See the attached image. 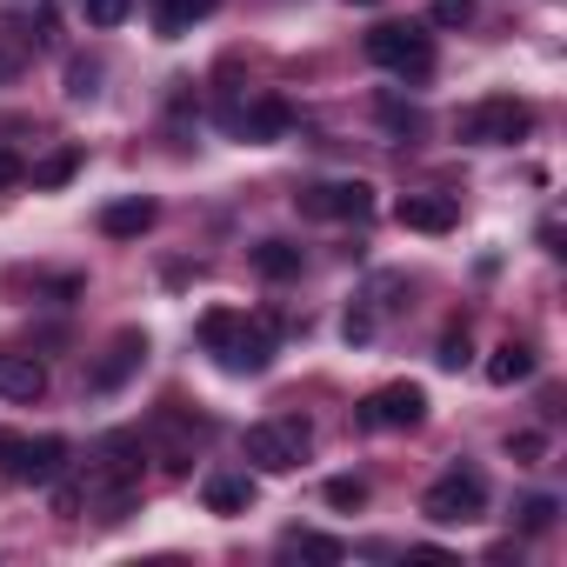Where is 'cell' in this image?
Here are the masks:
<instances>
[{
	"label": "cell",
	"instance_id": "obj_1",
	"mask_svg": "<svg viewBox=\"0 0 567 567\" xmlns=\"http://www.w3.org/2000/svg\"><path fill=\"white\" fill-rule=\"evenodd\" d=\"M194 334H200V348H207L227 374H267V368H274V321H260V315L207 308Z\"/></svg>",
	"mask_w": 567,
	"mask_h": 567
},
{
	"label": "cell",
	"instance_id": "obj_2",
	"mask_svg": "<svg viewBox=\"0 0 567 567\" xmlns=\"http://www.w3.org/2000/svg\"><path fill=\"white\" fill-rule=\"evenodd\" d=\"M368 61L401 74V81H427L434 74V34L414 28V21H388V28L368 34Z\"/></svg>",
	"mask_w": 567,
	"mask_h": 567
},
{
	"label": "cell",
	"instance_id": "obj_3",
	"mask_svg": "<svg viewBox=\"0 0 567 567\" xmlns=\"http://www.w3.org/2000/svg\"><path fill=\"white\" fill-rule=\"evenodd\" d=\"M308 447H315V427H308L301 414H280V421L247 427V461H254L260 474H288V467H301Z\"/></svg>",
	"mask_w": 567,
	"mask_h": 567
},
{
	"label": "cell",
	"instance_id": "obj_4",
	"mask_svg": "<svg viewBox=\"0 0 567 567\" xmlns=\"http://www.w3.org/2000/svg\"><path fill=\"white\" fill-rule=\"evenodd\" d=\"M0 474L14 481H34V487H54L68 474V441L61 434H0Z\"/></svg>",
	"mask_w": 567,
	"mask_h": 567
},
{
	"label": "cell",
	"instance_id": "obj_5",
	"mask_svg": "<svg viewBox=\"0 0 567 567\" xmlns=\"http://www.w3.org/2000/svg\"><path fill=\"white\" fill-rule=\"evenodd\" d=\"M527 134H534V114L514 94H494V101H481V107L461 114V141H474V147H514Z\"/></svg>",
	"mask_w": 567,
	"mask_h": 567
},
{
	"label": "cell",
	"instance_id": "obj_6",
	"mask_svg": "<svg viewBox=\"0 0 567 567\" xmlns=\"http://www.w3.org/2000/svg\"><path fill=\"white\" fill-rule=\"evenodd\" d=\"M481 507H487V481H481L474 467H447V474L421 494V514L441 520V527H467V520H481Z\"/></svg>",
	"mask_w": 567,
	"mask_h": 567
},
{
	"label": "cell",
	"instance_id": "obj_7",
	"mask_svg": "<svg viewBox=\"0 0 567 567\" xmlns=\"http://www.w3.org/2000/svg\"><path fill=\"white\" fill-rule=\"evenodd\" d=\"M295 207L315 214V220H368L374 214V187L368 181H315V187L295 194Z\"/></svg>",
	"mask_w": 567,
	"mask_h": 567
},
{
	"label": "cell",
	"instance_id": "obj_8",
	"mask_svg": "<svg viewBox=\"0 0 567 567\" xmlns=\"http://www.w3.org/2000/svg\"><path fill=\"white\" fill-rule=\"evenodd\" d=\"M141 361H147V334H141V328H121V334L107 341V354L87 368V388H94V394H114V388H127V381L141 374Z\"/></svg>",
	"mask_w": 567,
	"mask_h": 567
},
{
	"label": "cell",
	"instance_id": "obj_9",
	"mask_svg": "<svg viewBox=\"0 0 567 567\" xmlns=\"http://www.w3.org/2000/svg\"><path fill=\"white\" fill-rule=\"evenodd\" d=\"M361 421L368 427H421L427 421V394L414 381H388V388H374L361 401Z\"/></svg>",
	"mask_w": 567,
	"mask_h": 567
},
{
	"label": "cell",
	"instance_id": "obj_10",
	"mask_svg": "<svg viewBox=\"0 0 567 567\" xmlns=\"http://www.w3.org/2000/svg\"><path fill=\"white\" fill-rule=\"evenodd\" d=\"M394 220H401L408 234H447V227L461 220V207H454L447 194H401Z\"/></svg>",
	"mask_w": 567,
	"mask_h": 567
},
{
	"label": "cell",
	"instance_id": "obj_11",
	"mask_svg": "<svg viewBox=\"0 0 567 567\" xmlns=\"http://www.w3.org/2000/svg\"><path fill=\"white\" fill-rule=\"evenodd\" d=\"M0 394L8 401H41L48 394V368L21 348H0Z\"/></svg>",
	"mask_w": 567,
	"mask_h": 567
},
{
	"label": "cell",
	"instance_id": "obj_12",
	"mask_svg": "<svg viewBox=\"0 0 567 567\" xmlns=\"http://www.w3.org/2000/svg\"><path fill=\"white\" fill-rule=\"evenodd\" d=\"M227 127H234L240 141H280V134L295 127V114L280 107V101H254V107H234V114H227Z\"/></svg>",
	"mask_w": 567,
	"mask_h": 567
},
{
	"label": "cell",
	"instance_id": "obj_13",
	"mask_svg": "<svg viewBox=\"0 0 567 567\" xmlns=\"http://www.w3.org/2000/svg\"><path fill=\"white\" fill-rule=\"evenodd\" d=\"M200 501H207V514H247V507H254V481L234 474V467H220V474H207Z\"/></svg>",
	"mask_w": 567,
	"mask_h": 567
},
{
	"label": "cell",
	"instance_id": "obj_14",
	"mask_svg": "<svg viewBox=\"0 0 567 567\" xmlns=\"http://www.w3.org/2000/svg\"><path fill=\"white\" fill-rule=\"evenodd\" d=\"M147 8H154V28H161V41H181L194 21H207V14L220 8V0H147Z\"/></svg>",
	"mask_w": 567,
	"mask_h": 567
},
{
	"label": "cell",
	"instance_id": "obj_15",
	"mask_svg": "<svg viewBox=\"0 0 567 567\" xmlns=\"http://www.w3.org/2000/svg\"><path fill=\"white\" fill-rule=\"evenodd\" d=\"M534 368H540V361H534V348H527V341H501V348L487 354V381H494V388L534 381Z\"/></svg>",
	"mask_w": 567,
	"mask_h": 567
},
{
	"label": "cell",
	"instance_id": "obj_16",
	"mask_svg": "<svg viewBox=\"0 0 567 567\" xmlns=\"http://www.w3.org/2000/svg\"><path fill=\"white\" fill-rule=\"evenodd\" d=\"M154 227V200H114L107 214H101V234L107 240H134V234H147Z\"/></svg>",
	"mask_w": 567,
	"mask_h": 567
},
{
	"label": "cell",
	"instance_id": "obj_17",
	"mask_svg": "<svg viewBox=\"0 0 567 567\" xmlns=\"http://www.w3.org/2000/svg\"><path fill=\"white\" fill-rule=\"evenodd\" d=\"M254 267H260L267 280H295V274H301V247H295V240H260V247H254Z\"/></svg>",
	"mask_w": 567,
	"mask_h": 567
},
{
	"label": "cell",
	"instance_id": "obj_18",
	"mask_svg": "<svg viewBox=\"0 0 567 567\" xmlns=\"http://www.w3.org/2000/svg\"><path fill=\"white\" fill-rule=\"evenodd\" d=\"M280 547H288V554H301V560H328V567H334V560H348V547H341L334 534H308V527H295L288 540H280Z\"/></svg>",
	"mask_w": 567,
	"mask_h": 567
},
{
	"label": "cell",
	"instance_id": "obj_19",
	"mask_svg": "<svg viewBox=\"0 0 567 567\" xmlns=\"http://www.w3.org/2000/svg\"><path fill=\"white\" fill-rule=\"evenodd\" d=\"M74 174H81V147H61V154H48L34 167V187H68Z\"/></svg>",
	"mask_w": 567,
	"mask_h": 567
},
{
	"label": "cell",
	"instance_id": "obj_20",
	"mask_svg": "<svg viewBox=\"0 0 567 567\" xmlns=\"http://www.w3.org/2000/svg\"><path fill=\"white\" fill-rule=\"evenodd\" d=\"M328 507H341V514L368 507V481H354V474H334V481H328Z\"/></svg>",
	"mask_w": 567,
	"mask_h": 567
},
{
	"label": "cell",
	"instance_id": "obj_21",
	"mask_svg": "<svg viewBox=\"0 0 567 567\" xmlns=\"http://www.w3.org/2000/svg\"><path fill=\"white\" fill-rule=\"evenodd\" d=\"M81 14H87V28H121L134 14V0H81Z\"/></svg>",
	"mask_w": 567,
	"mask_h": 567
},
{
	"label": "cell",
	"instance_id": "obj_22",
	"mask_svg": "<svg viewBox=\"0 0 567 567\" xmlns=\"http://www.w3.org/2000/svg\"><path fill=\"white\" fill-rule=\"evenodd\" d=\"M554 514H560V507H554L547 494H534V501H520V534H547V527H554Z\"/></svg>",
	"mask_w": 567,
	"mask_h": 567
},
{
	"label": "cell",
	"instance_id": "obj_23",
	"mask_svg": "<svg viewBox=\"0 0 567 567\" xmlns=\"http://www.w3.org/2000/svg\"><path fill=\"white\" fill-rule=\"evenodd\" d=\"M94 81H101V61H74L68 68V94L74 101H94Z\"/></svg>",
	"mask_w": 567,
	"mask_h": 567
},
{
	"label": "cell",
	"instance_id": "obj_24",
	"mask_svg": "<svg viewBox=\"0 0 567 567\" xmlns=\"http://www.w3.org/2000/svg\"><path fill=\"white\" fill-rule=\"evenodd\" d=\"M434 361H441V368H467V361H474V354H467V328H447Z\"/></svg>",
	"mask_w": 567,
	"mask_h": 567
},
{
	"label": "cell",
	"instance_id": "obj_25",
	"mask_svg": "<svg viewBox=\"0 0 567 567\" xmlns=\"http://www.w3.org/2000/svg\"><path fill=\"white\" fill-rule=\"evenodd\" d=\"M474 21V0H434V28H467Z\"/></svg>",
	"mask_w": 567,
	"mask_h": 567
},
{
	"label": "cell",
	"instance_id": "obj_26",
	"mask_svg": "<svg viewBox=\"0 0 567 567\" xmlns=\"http://www.w3.org/2000/svg\"><path fill=\"white\" fill-rule=\"evenodd\" d=\"M507 454H514L520 467H534V461L547 454V441H540V434H514V441H507Z\"/></svg>",
	"mask_w": 567,
	"mask_h": 567
},
{
	"label": "cell",
	"instance_id": "obj_27",
	"mask_svg": "<svg viewBox=\"0 0 567 567\" xmlns=\"http://www.w3.org/2000/svg\"><path fill=\"white\" fill-rule=\"evenodd\" d=\"M341 334H348V341H354V348H361V341H374V308H354V315H348V328H341Z\"/></svg>",
	"mask_w": 567,
	"mask_h": 567
},
{
	"label": "cell",
	"instance_id": "obj_28",
	"mask_svg": "<svg viewBox=\"0 0 567 567\" xmlns=\"http://www.w3.org/2000/svg\"><path fill=\"white\" fill-rule=\"evenodd\" d=\"M381 121H388V127H421V114L401 107V101H381Z\"/></svg>",
	"mask_w": 567,
	"mask_h": 567
},
{
	"label": "cell",
	"instance_id": "obj_29",
	"mask_svg": "<svg viewBox=\"0 0 567 567\" xmlns=\"http://www.w3.org/2000/svg\"><path fill=\"white\" fill-rule=\"evenodd\" d=\"M21 181H28V167H21V161H14V154H0V194H14V187H21Z\"/></svg>",
	"mask_w": 567,
	"mask_h": 567
},
{
	"label": "cell",
	"instance_id": "obj_30",
	"mask_svg": "<svg viewBox=\"0 0 567 567\" xmlns=\"http://www.w3.org/2000/svg\"><path fill=\"white\" fill-rule=\"evenodd\" d=\"M81 501H87L81 487H54V514H81Z\"/></svg>",
	"mask_w": 567,
	"mask_h": 567
},
{
	"label": "cell",
	"instance_id": "obj_31",
	"mask_svg": "<svg viewBox=\"0 0 567 567\" xmlns=\"http://www.w3.org/2000/svg\"><path fill=\"white\" fill-rule=\"evenodd\" d=\"M8 74H14V54H8V48H0V81H8Z\"/></svg>",
	"mask_w": 567,
	"mask_h": 567
},
{
	"label": "cell",
	"instance_id": "obj_32",
	"mask_svg": "<svg viewBox=\"0 0 567 567\" xmlns=\"http://www.w3.org/2000/svg\"><path fill=\"white\" fill-rule=\"evenodd\" d=\"M348 8H374V0H348Z\"/></svg>",
	"mask_w": 567,
	"mask_h": 567
}]
</instances>
